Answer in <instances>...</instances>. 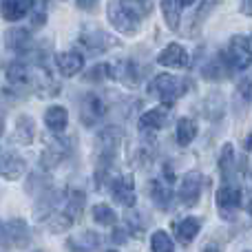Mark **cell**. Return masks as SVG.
<instances>
[{"mask_svg": "<svg viewBox=\"0 0 252 252\" xmlns=\"http://www.w3.org/2000/svg\"><path fill=\"white\" fill-rule=\"evenodd\" d=\"M188 91V80L186 78H175L170 73H159L151 80L148 84V93L157 95L164 106H173L184 93Z\"/></svg>", "mask_w": 252, "mask_h": 252, "instance_id": "1", "label": "cell"}, {"mask_svg": "<svg viewBox=\"0 0 252 252\" xmlns=\"http://www.w3.org/2000/svg\"><path fill=\"white\" fill-rule=\"evenodd\" d=\"M122 144V128L118 126H106L95 135V151L100 159V168H109V164L115 159Z\"/></svg>", "mask_w": 252, "mask_h": 252, "instance_id": "2", "label": "cell"}, {"mask_svg": "<svg viewBox=\"0 0 252 252\" xmlns=\"http://www.w3.org/2000/svg\"><path fill=\"white\" fill-rule=\"evenodd\" d=\"M106 16H109L111 25L124 35H135L139 29V22H142L124 4V0H109V4H106Z\"/></svg>", "mask_w": 252, "mask_h": 252, "instance_id": "3", "label": "cell"}, {"mask_svg": "<svg viewBox=\"0 0 252 252\" xmlns=\"http://www.w3.org/2000/svg\"><path fill=\"white\" fill-rule=\"evenodd\" d=\"M226 58L228 62L232 64L235 71H244L252 64V38L248 35H232L228 40V47H226Z\"/></svg>", "mask_w": 252, "mask_h": 252, "instance_id": "4", "label": "cell"}, {"mask_svg": "<svg viewBox=\"0 0 252 252\" xmlns=\"http://www.w3.org/2000/svg\"><path fill=\"white\" fill-rule=\"evenodd\" d=\"M204 175L199 170H192V173H186L179 182L177 188V199L182 201V206H197L201 192H204Z\"/></svg>", "mask_w": 252, "mask_h": 252, "instance_id": "5", "label": "cell"}, {"mask_svg": "<svg viewBox=\"0 0 252 252\" xmlns=\"http://www.w3.org/2000/svg\"><path fill=\"white\" fill-rule=\"evenodd\" d=\"M217 208L223 219H232L241 208V188L232 182H223L217 190Z\"/></svg>", "mask_w": 252, "mask_h": 252, "instance_id": "6", "label": "cell"}, {"mask_svg": "<svg viewBox=\"0 0 252 252\" xmlns=\"http://www.w3.org/2000/svg\"><path fill=\"white\" fill-rule=\"evenodd\" d=\"M106 113V102L97 93H87L80 100V122L84 126H95L102 122Z\"/></svg>", "mask_w": 252, "mask_h": 252, "instance_id": "7", "label": "cell"}, {"mask_svg": "<svg viewBox=\"0 0 252 252\" xmlns=\"http://www.w3.org/2000/svg\"><path fill=\"white\" fill-rule=\"evenodd\" d=\"M80 42L84 44V49L91 53H102V51H109L118 44V40L113 35H109L106 31L97 29V27H87L80 35Z\"/></svg>", "mask_w": 252, "mask_h": 252, "instance_id": "8", "label": "cell"}, {"mask_svg": "<svg viewBox=\"0 0 252 252\" xmlns=\"http://www.w3.org/2000/svg\"><path fill=\"white\" fill-rule=\"evenodd\" d=\"M109 78L118 80L120 84L128 89L139 87V69L133 60H115L109 62Z\"/></svg>", "mask_w": 252, "mask_h": 252, "instance_id": "9", "label": "cell"}, {"mask_svg": "<svg viewBox=\"0 0 252 252\" xmlns=\"http://www.w3.org/2000/svg\"><path fill=\"white\" fill-rule=\"evenodd\" d=\"M111 195L118 204L126 206V208H133L135 199H137V192H135V182L133 175H122V177H115L111 182Z\"/></svg>", "mask_w": 252, "mask_h": 252, "instance_id": "10", "label": "cell"}, {"mask_svg": "<svg viewBox=\"0 0 252 252\" xmlns=\"http://www.w3.org/2000/svg\"><path fill=\"white\" fill-rule=\"evenodd\" d=\"M157 64L168 66V69H186V66L190 64V60H188L186 49H184L182 44L173 42V44H168L166 49L159 51V56H157Z\"/></svg>", "mask_w": 252, "mask_h": 252, "instance_id": "11", "label": "cell"}, {"mask_svg": "<svg viewBox=\"0 0 252 252\" xmlns=\"http://www.w3.org/2000/svg\"><path fill=\"white\" fill-rule=\"evenodd\" d=\"M56 66L64 78H73L84 69V58L78 51H62L56 56Z\"/></svg>", "mask_w": 252, "mask_h": 252, "instance_id": "12", "label": "cell"}, {"mask_svg": "<svg viewBox=\"0 0 252 252\" xmlns=\"http://www.w3.org/2000/svg\"><path fill=\"white\" fill-rule=\"evenodd\" d=\"M232 64L228 62L226 53H217L215 58H210L208 62H206L204 66V78L206 80H213V82H219V80L228 78V75L232 73Z\"/></svg>", "mask_w": 252, "mask_h": 252, "instance_id": "13", "label": "cell"}, {"mask_svg": "<svg viewBox=\"0 0 252 252\" xmlns=\"http://www.w3.org/2000/svg\"><path fill=\"white\" fill-rule=\"evenodd\" d=\"M7 241H9V248H27L31 244V232L27 221L11 219L7 223Z\"/></svg>", "mask_w": 252, "mask_h": 252, "instance_id": "14", "label": "cell"}, {"mask_svg": "<svg viewBox=\"0 0 252 252\" xmlns=\"http://www.w3.org/2000/svg\"><path fill=\"white\" fill-rule=\"evenodd\" d=\"M66 248L71 252H100L102 237L93 230H84L82 235L71 237V239L66 241Z\"/></svg>", "mask_w": 252, "mask_h": 252, "instance_id": "15", "label": "cell"}, {"mask_svg": "<svg viewBox=\"0 0 252 252\" xmlns=\"http://www.w3.org/2000/svg\"><path fill=\"white\" fill-rule=\"evenodd\" d=\"M25 170H27V164L18 153H4V155L0 157V175H2L4 179H9V182L20 179L22 175H25Z\"/></svg>", "mask_w": 252, "mask_h": 252, "instance_id": "16", "label": "cell"}, {"mask_svg": "<svg viewBox=\"0 0 252 252\" xmlns=\"http://www.w3.org/2000/svg\"><path fill=\"white\" fill-rule=\"evenodd\" d=\"M173 182H168V179H155V182H151V188H148V192H151V199L155 201V206L159 210H168L170 208V201H173Z\"/></svg>", "mask_w": 252, "mask_h": 252, "instance_id": "17", "label": "cell"}, {"mask_svg": "<svg viewBox=\"0 0 252 252\" xmlns=\"http://www.w3.org/2000/svg\"><path fill=\"white\" fill-rule=\"evenodd\" d=\"M31 7H33V0H2L0 2L2 18L9 22L22 20L27 13H31Z\"/></svg>", "mask_w": 252, "mask_h": 252, "instance_id": "18", "label": "cell"}, {"mask_svg": "<svg viewBox=\"0 0 252 252\" xmlns=\"http://www.w3.org/2000/svg\"><path fill=\"white\" fill-rule=\"evenodd\" d=\"M4 38H7V47L13 49V51H31V49H33L31 31L25 29V27H13V29H9Z\"/></svg>", "mask_w": 252, "mask_h": 252, "instance_id": "19", "label": "cell"}, {"mask_svg": "<svg viewBox=\"0 0 252 252\" xmlns=\"http://www.w3.org/2000/svg\"><path fill=\"white\" fill-rule=\"evenodd\" d=\"M166 122H168V111L166 106H157V109H151L139 118V128L142 130H159L164 128Z\"/></svg>", "mask_w": 252, "mask_h": 252, "instance_id": "20", "label": "cell"}, {"mask_svg": "<svg viewBox=\"0 0 252 252\" xmlns=\"http://www.w3.org/2000/svg\"><path fill=\"white\" fill-rule=\"evenodd\" d=\"M201 230V219L199 217H184L182 221H177L175 226V237H177L182 244H190Z\"/></svg>", "mask_w": 252, "mask_h": 252, "instance_id": "21", "label": "cell"}, {"mask_svg": "<svg viewBox=\"0 0 252 252\" xmlns=\"http://www.w3.org/2000/svg\"><path fill=\"white\" fill-rule=\"evenodd\" d=\"M44 124H47V128H51L53 133H62V130L66 128V124H69V113H66V109L60 104L49 106L47 113H44Z\"/></svg>", "mask_w": 252, "mask_h": 252, "instance_id": "22", "label": "cell"}, {"mask_svg": "<svg viewBox=\"0 0 252 252\" xmlns=\"http://www.w3.org/2000/svg\"><path fill=\"white\" fill-rule=\"evenodd\" d=\"M73 223H75V217L66 208L58 210V213H53L51 217H47V228L53 232V235H62V232H66Z\"/></svg>", "mask_w": 252, "mask_h": 252, "instance_id": "23", "label": "cell"}, {"mask_svg": "<svg viewBox=\"0 0 252 252\" xmlns=\"http://www.w3.org/2000/svg\"><path fill=\"white\" fill-rule=\"evenodd\" d=\"M197 137V122L190 118H182L175 128V139L179 146H190V142Z\"/></svg>", "mask_w": 252, "mask_h": 252, "instance_id": "24", "label": "cell"}, {"mask_svg": "<svg viewBox=\"0 0 252 252\" xmlns=\"http://www.w3.org/2000/svg\"><path fill=\"white\" fill-rule=\"evenodd\" d=\"M33 133H35V124L29 115H20L16 120V130H13V139L18 144H31L33 139Z\"/></svg>", "mask_w": 252, "mask_h": 252, "instance_id": "25", "label": "cell"}, {"mask_svg": "<svg viewBox=\"0 0 252 252\" xmlns=\"http://www.w3.org/2000/svg\"><path fill=\"white\" fill-rule=\"evenodd\" d=\"M219 173H221L223 182L230 179L232 173H235V148H232V144H226V146L221 148V155H219Z\"/></svg>", "mask_w": 252, "mask_h": 252, "instance_id": "26", "label": "cell"}, {"mask_svg": "<svg viewBox=\"0 0 252 252\" xmlns=\"http://www.w3.org/2000/svg\"><path fill=\"white\" fill-rule=\"evenodd\" d=\"M91 215H93V221L100 223V226H115L118 223V215H115V210L109 204H95Z\"/></svg>", "mask_w": 252, "mask_h": 252, "instance_id": "27", "label": "cell"}, {"mask_svg": "<svg viewBox=\"0 0 252 252\" xmlns=\"http://www.w3.org/2000/svg\"><path fill=\"white\" fill-rule=\"evenodd\" d=\"M159 9L164 13V20L168 29H179V4L177 0H159Z\"/></svg>", "mask_w": 252, "mask_h": 252, "instance_id": "28", "label": "cell"}, {"mask_svg": "<svg viewBox=\"0 0 252 252\" xmlns=\"http://www.w3.org/2000/svg\"><path fill=\"white\" fill-rule=\"evenodd\" d=\"M235 97H237V109H241V106L248 109L250 106V102H252V75H246V78L239 80Z\"/></svg>", "mask_w": 252, "mask_h": 252, "instance_id": "29", "label": "cell"}, {"mask_svg": "<svg viewBox=\"0 0 252 252\" xmlns=\"http://www.w3.org/2000/svg\"><path fill=\"white\" fill-rule=\"evenodd\" d=\"M66 157V151H64V146H58V144H53V146H49V148H44V153H42V159H40V164H42V168H56L58 164H60L62 159Z\"/></svg>", "mask_w": 252, "mask_h": 252, "instance_id": "30", "label": "cell"}, {"mask_svg": "<svg viewBox=\"0 0 252 252\" xmlns=\"http://www.w3.org/2000/svg\"><path fill=\"white\" fill-rule=\"evenodd\" d=\"M151 250L153 252H173L175 244H173V239L168 237V232H164V230H155V232H153Z\"/></svg>", "mask_w": 252, "mask_h": 252, "instance_id": "31", "label": "cell"}, {"mask_svg": "<svg viewBox=\"0 0 252 252\" xmlns=\"http://www.w3.org/2000/svg\"><path fill=\"white\" fill-rule=\"evenodd\" d=\"M126 230L130 232V237H142L146 230V221H142L135 213H128L126 215Z\"/></svg>", "mask_w": 252, "mask_h": 252, "instance_id": "32", "label": "cell"}, {"mask_svg": "<svg viewBox=\"0 0 252 252\" xmlns=\"http://www.w3.org/2000/svg\"><path fill=\"white\" fill-rule=\"evenodd\" d=\"M84 78L89 80V82H102L104 78H109V64H97L93 66L91 71H87V75Z\"/></svg>", "mask_w": 252, "mask_h": 252, "instance_id": "33", "label": "cell"}, {"mask_svg": "<svg viewBox=\"0 0 252 252\" xmlns=\"http://www.w3.org/2000/svg\"><path fill=\"white\" fill-rule=\"evenodd\" d=\"M42 2H44V0H42ZM42 2H40L38 7H31V27H33V29L42 27L44 20H47V11L42 9Z\"/></svg>", "mask_w": 252, "mask_h": 252, "instance_id": "34", "label": "cell"}, {"mask_svg": "<svg viewBox=\"0 0 252 252\" xmlns=\"http://www.w3.org/2000/svg\"><path fill=\"white\" fill-rule=\"evenodd\" d=\"M128 237H130V232L126 230V226L115 228V230H113V241H115V244H126V241H128Z\"/></svg>", "mask_w": 252, "mask_h": 252, "instance_id": "35", "label": "cell"}, {"mask_svg": "<svg viewBox=\"0 0 252 252\" xmlns=\"http://www.w3.org/2000/svg\"><path fill=\"white\" fill-rule=\"evenodd\" d=\"M75 2H78V7L84 9V11H93V9L97 7V2H100V0H75Z\"/></svg>", "mask_w": 252, "mask_h": 252, "instance_id": "36", "label": "cell"}, {"mask_svg": "<svg viewBox=\"0 0 252 252\" xmlns=\"http://www.w3.org/2000/svg\"><path fill=\"white\" fill-rule=\"evenodd\" d=\"M0 246L2 248H9V241H7V223L0 221Z\"/></svg>", "mask_w": 252, "mask_h": 252, "instance_id": "37", "label": "cell"}, {"mask_svg": "<svg viewBox=\"0 0 252 252\" xmlns=\"http://www.w3.org/2000/svg\"><path fill=\"white\" fill-rule=\"evenodd\" d=\"M241 11L246 16H252V0H241Z\"/></svg>", "mask_w": 252, "mask_h": 252, "instance_id": "38", "label": "cell"}, {"mask_svg": "<svg viewBox=\"0 0 252 252\" xmlns=\"http://www.w3.org/2000/svg\"><path fill=\"white\" fill-rule=\"evenodd\" d=\"M201 252H221V250H219L217 244H206L204 248H201Z\"/></svg>", "mask_w": 252, "mask_h": 252, "instance_id": "39", "label": "cell"}, {"mask_svg": "<svg viewBox=\"0 0 252 252\" xmlns=\"http://www.w3.org/2000/svg\"><path fill=\"white\" fill-rule=\"evenodd\" d=\"M179 7H190V4H195V0H177Z\"/></svg>", "mask_w": 252, "mask_h": 252, "instance_id": "40", "label": "cell"}, {"mask_svg": "<svg viewBox=\"0 0 252 252\" xmlns=\"http://www.w3.org/2000/svg\"><path fill=\"white\" fill-rule=\"evenodd\" d=\"M246 146H248V151L252 153V135H250V137H248V142H246Z\"/></svg>", "mask_w": 252, "mask_h": 252, "instance_id": "41", "label": "cell"}, {"mask_svg": "<svg viewBox=\"0 0 252 252\" xmlns=\"http://www.w3.org/2000/svg\"><path fill=\"white\" fill-rule=\"evenodd\" d=\"M246 208H248V213H250V217H252V197L248 199V206H246Z\"/></svg>", "mask_w": 252, "mask_h": 252, "instance_id": "42", "label": "cell"}, {"mask_svg": "<svg viewBox=\"0 0 252 252\" xmlns=\"http://www.w3.org/2000/svg\"><path fill=\"white\" fill-rule=\"evenodd\" d=\"M2 130H4V122L0 120V135H2Z\"/></svg>", "mask_w": 252, "mask_h": 252, "instance_id": "43", "label": "cell"}, {"mask_svg": "<svg viewBox=\"0 0 252 252\" xmlns=\"http://www.w3.org/2000/svg\"><path fill=\"white\" fill-rule=\"evenodd\" d=\"M246 252H252V250H246Z\"/></svg>", "mask_w": 252, "mask_h": 252, "instance_id": "44", "label": "cell"}]
</instances>
